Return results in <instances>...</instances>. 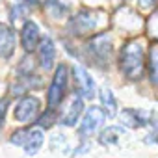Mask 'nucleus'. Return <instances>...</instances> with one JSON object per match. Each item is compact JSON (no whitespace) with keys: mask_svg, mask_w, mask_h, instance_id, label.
<instances>
[{"mask_svg":"<svg viewBox=\"0 0 158 158\" xmlns=\"http://www.w3.org/2000/svg\"><path fill=\"white\" fill-rule=\"evenodd\" d=\"M119 71L128 80H139L145 71V47L139 39L128 41L119 50Z\"/></svg>","mask_w":158,"mask_h":158,"instance_id":"nucleus-1","label":"nucleus"},{"mask_svg":"<svg viewBox=\"0 0 158 158\" xmlns=\"http://www.w3.org/2000/svg\"><path fill=\"white\" fill-rule=\"evenodd\" d=\"M67 80H69V71H67V65L65 63H60L56 67V73L52 76V82L48 86V91H47V104L48 108L56 110L63 97H65V91H67Z\"/></svg>","mask_w":158,"mask_h":158,"instance_id":"nucleus-2","label":"nucleus"},{"mask_svg":"<svg viewBox=\"0 0 158 158\" xmlns=\"http://www.w3.org/2000/svg\"><path fill=\"white\" fill-rule=\"evenodd\" d=\"M43 141H45V134H43L41 128H34V130H30V128L28 130H15L11 134V138H10V143H13L17 147H23L24 152L30 154V156H34L41 149Z\"/></svg>","mask_w":158,"mask_h":158,"instance_id":"nucleus-3","label":"nucleus"},{"mask_svg":"<svg viewBox=\"0 0 158 158\" xmlns=\"http://www.w3.org/2000/svg\"><path fill=\"white\" fill-rule=\"evenodd\" d=\"M39 110H41V102L39 99L32 97V95H24L17 101L15 108H13V119L17 123H32L39 117Z\"/></svg>","mask_w":158,"mask_h":158,"instance_id":"nucleus-4","label":"nucleus"},{"mask_svg":"<svg viewBox=\"0 0 158 158\" xmlns=\"http://www.w3.org/2000/svg\"><path fill=\"white\" fill-rule=\"evenodd\" d=\"M101 19H99V13H93V11H78L76 15L71 17L69 21V30L73 35H86V34H91L93 30H97Z\"/></svg>","mask_w":158,"mask_h":158,"instance_id":"nucleus-5","label":"nucleus"},{"mask_svg":"<svg viewBox=\"0 0 158 158\" xmlns=\"http://www.w3.org/2000/svg\"><path fill=\"white\" fill-rule=\"evenodd\" d=\"M104 119H106L104 110L99 108V106H91V108L86 112V115H84L80 127H78V134H80L82 138H89V136H93V134L104 125Z\"/></svg>","mask_w":158,"mask_h":158,"instance_id":"nucleus-6","label":"nucleus"},{"mask_svg":"<svg viewBox=\"0 0 158 158\" xmlns=\"http://www.w3.org/2000/svg\"><path fill=\"white\" fill-rule=\"evenodd\" d=\"M73 74H74V88L80 99H93L95 97V82L89 76V73L82 67V65H74L73 67Z\"/></svg>","mask_w":158,"mask_h":158,"instance_id":"nucleus-7","label":"nucleus"},{"mask_svg":"<svg viewBox=\"0 0 158 158\" xmlns=\"http://www.w3.org/2000/svg\"><path fill=\"white\" fill-rule=\"evenodd\" d=\"M88 50H89V54H91L97 61L108 63V60L112 58V52H114V47H112V39H110V35H106V34H99V35H95L93 39H89V43H88Z\"/></svg>","mask_w":158,"mask_h":158,"instance_id":"nucleus-8","label":"nucleus"},{"mask_svg":"<svg viewBox=\"0 0 158 158\" xmlns=\"http://www.w3.org/2000/svg\"><path fill=\"white\" fill-rule=\"evenodd\" d=\"M154 114L151 112H143V110H134V108H125L121 114H119V119L125 127L128 128H141V127H147L151 123H154V119H151Z\"/></svg>","mask_w":158,"mask_h":158,"instance_id":"nucleus-9","label":"nucleus"},{"mask_svg":"<svg viewBox=\"0 0 158 158\" xmlns=\"http://www.w3.org/2000/svg\"><path fill=\"white\" fill-rule=\"evenodd\" d=\"M41 41V34H39V26L34 21H24L23 30H21V45L26 52H34L37 48Z\"/></svg>","mask_w":158,"mask_h":158,"instance_id":"nucleus-10","label":"nucleus"},{"mask_svg":"<svg viewBox=\"0 0 158 158\" xmlns=\"http://www.w3.org/2000/svg\"><path fill=\"white\" fill-rule=\"evenodd\" d=\"M15 47H17L15 30L8 24H0V58L10 60L15 54Z\"/></svg>","mask_w":158,"mask_h":158,"instance_id":"nucleus-11","label":"nucleus"},{"mask_svg":"<svg viewBox=\"0 0 158 158\" xmlns=\"http://www.w3.org/2000/svg\"><path fill=\"white\" fill-rule=\"evenodd\" d=\"M37 54H39V65L45 71H50L54 67V60H56V45L50 37H41L39 45H37Z\"/></svg>","mask_w":158,"mask_h":158,"instance_id":"nucleus-12","label":"nucleus"},{"mask_svg":"<svg viewBox=\"0 0 158 158\" xmlns=\"http://www.w3.org/2000/svg\"><path fill=\"white\" fill-rule=\"evenodd\" d=\"M84 112V101L80 97H73L63 119H61V125L63 127H74L78 123V119H80V114Z\"/></svg>","mask_w":158,"mask_h":158,"instance_id":"nucleus-13","label":"nucleus"},{"mask_svg":"<svg viewBox=\"0 0 158 158\" xmlns=\"http://www.w3.org/2000/svg\"><path fill=\"white\" fill-rule=\"evenodd\" d=\"M125 134V130L121 127H106L104 130H101L99 134V143L104 147H112L115 143H119V138Z\"/></svg>","mask_w":158,"mask_h":158,"instance_id":"nucleus-14","label":"nucleus"},{"mask_svg":"<svg viewBox=\"0 0 158 158\" xmlns=\"http://www.w3.org/2000/svg\"><path fill=\"white\" fill-rule=\"evenodd\" d=\"M99 97H101V102H102V108H104V114H108L110 117H114L117 114V101L112 93L110 88H102L99 91Z\"/></svg>","mask_w":158,"mask_h":158,"instance_id":"nucleus-15","label":"nucleus"},{"mask_svg":"<svg viewBox=\"0 0 158 158\" xmlns=\"http://www.w3.org/2000/svg\"><path fill=\"white\" fill-rule=\"evenodd\" d=\"M147 69H149V78L154 86H158V45H152L149 48V63H147Z\"/></svg>","mask_w":158,"mask_h":158,"instance_id":"nucleus-16","label":"nucleus"},{"mask_svg":"<svg viewBox=\"0 0 158 158\" xmlns=\"http://www.w3.org/2000/svg\"><path fill=\"white\" fill-rule=\"evenodd\" d=\"M37 121V125L41 127V128H50L54 123H56V110H52V108H48L45 114H41L39 115V119H35Z\"/></svg>","mask_w":158,"mask_h":158,"instance_id":"nucleus-17","label":"nucleus"},{"mask_svg":"<svg viewBox=\"0 0 158 158\" xmlns=\"http://www.w3.org/2000/svg\"><path fill=\"white\" fill-rule=\"evenodd\" d=\"M147 32H149L151 37H154L158 41V10L149 17V21H147Z\"/></svg>","mask_w":158,"mask_h":158,"instance_id":"nucleus-18","label":"nucleus"},{"mask_svg":"<svg viewBox=\"0 0 158 158\" xmlns=\"http://www.w3.org/2000/svg\"><path fill=\"white\" fill-rule=\"evenodd\" d=\"M156 4V0H139V8L141 10H151Z\"/></svg>","mask_w":158,"mask_h":158,"instance_id":"nucleus-19","label":"nucleus"},{"mask_svg":"<svg viewBox=\"0 0 158 158\" xmlns=\"http://www.w3.org/2000/svg\"><path fill=\"white\" fill-rule=\"evenodd\" d=\"M6 108H8V102H6V101H0V127H2V123H4Z\"/></svg>","mask_w":158,"mask_h":158,"instance_id":"nucleus-20","label":"nucleus"},{"mask_svg":"<svg viewBox=\"0 0 158 158\" xmlns=\"http://www.w3.org/2000/svg\"><path fill=\"white\" fill-rule=\"evenodd\" d=\"M145 141H147V143H158V128H154V130L151 132V136L145 138Z\"/></svg>","mask_w":158,"mask_h":158,"instance_id":"nucleus-21","label":"nucleus"},{"mask_svg":"<svg viewBox=\"0 0 158 158\" xmlns=\"http://www.w3.org/2000/svg\"><path fill=\"white\" fill-rule=\"evenodd\" d=\"M19 2H21V6H26V8H34V6H37L39 4V0H19Z\"/></svg>","mask_w":158,"mask_h":158,"instance_id":"nucleus-22","label":"nucleus"}]
</instances>
